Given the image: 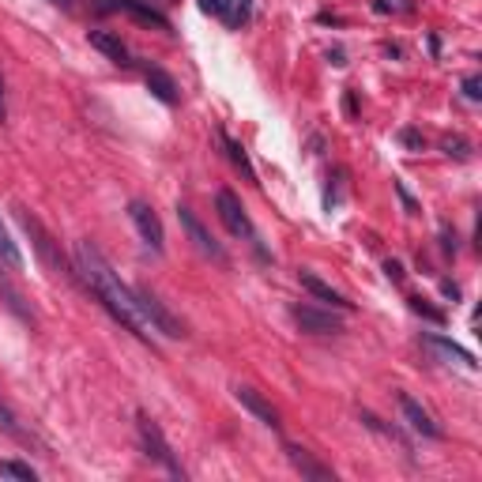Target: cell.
Instances as JSON below:
<instances>
[{
    "mask_svg": "<svg viewBox=\"0 0 482 482\" xmlns=\"http://www.w3.org/2000/svg\"><path fill=\"white\" fill-rule=\"evenodd\" d=\"M75 272H80V279L87 283V291L99 298L106 305V313L125 324L132 336L151 343V332H147V324L136 310V294L128 291V286L121 283V276L110 267V260L99 253V245H91V241H80L75 245Z\"/></svg>",
    "mask_w": 482,
    "mask_h": 482,
    "instance_id": "obj_1",
    "label": "cell"
},
{
    "mask_svg": "<svg viewBox=\"0 0 482 482\" xmlns=\"http://www.w3.org/2000/svg\"><path fill=\"white\" fill-rule=\"evenodd\" d=\"M136 434H140V445H144V452L155 460L159 468H166L173 478H185V468H181V460L173 456V449H170V441L162 437V430H159V422L151 418L147 411H140L136 415Z\"/></svg>",
    "mask_w": 482,
    "mask_h": 482,
    "instance_id": "obj_2",
    "label": "cell"
},
{
    "mask_svg": "<svg viewBox=\"0 0 482 482\" xmlns=\"http://www.w3.org/2000/svg\"><path fill=\"white\" fill-rule=\"evenodd\" d=\"M132 294H136V310H140V317H144L147 328H155V332H162L166 339H181L185 336V324L166 310V302L151 291V286H136Z\"/></svg>",
    "mask_w": 482,
    "mask_h": 482,
    "instance_id": "obj_3",
    "label": "cell"
},
{
    "mask_svg": "<svg viewBox=\"0 0 482 482\" xmlns=\"http://www.w3.org/2000/svg\"><path fill=\"white\" fill-rule=\"evenodd\" d=\"M215 207H219V219H223V226L230 230V234L257 245V226H253V219H249V211L241 207V200L234 197V192L219 188V192H215Z\"/></svg>",
    "mask_w": 482,
    "mask_h": 482,
    "instance_id": "obj_4",
    "label": "cell"
},
{
    "mask_svg": "<svg viewBox=\"0 0 482 482\" xmlns=\"http://www.w3.org/2000/svg\"><path fill=\"white\" fill-rule=\"evenodd\" d=\"M128 219H132V226H136V234L144 238V245L151 249V253H162L166 249V230H162V219L155 215V207H151L147 200H132L128 204Z\"/></svg>",
    "mask_w": 482,
    "mask_h": 482,
    "instance_id": "obj_5",
    "label": "cell"
},
{
    "mask_svg": "<svg viewBox=\"0 0 482 482\" xmlns=\"http://www.w3.org/2000/svg\"><path fill=\"white\" fill-rule=\"evenodd\" d=\"M15 215H19V223H23V230H27V234H31L34 249H38V253H42V257H46V264L53 267V272H57V276H68V279H75V276H80V272H72V267H68V260H65L61 253H57V245H53V238H49V234H46V230H42V223H38L34 215H27V211H23V207H19V211H15Z\"/></svg>",
    "mask_w": 482,
    "mask_h": 482,
    "instance_id": "obj_6",
    "label": "cell"
},
{
    "mask_svg": "<svg viewBox=\"0 0 482 482\" xmlns=\"http://www.w3.org/2000/svg\"><path fill=\"white\" fill-rule=\"evenodd\" d=\"M178 223H181V230H185V234H188V241L192 245H197L200 249V253L204 257H211V260H219V264H226V253H223V245L215 241V238H211V230L197 219V215H192V207H178Z\"/></svg>",
    "mask_w": 482,
    "mask_h": 482,
    "instance_id": "obj_7",
    "label": "cell"
},
{
    "mask_svg": "<svg viewBox=\"0 0 482 482\" xmlns=\"http://www.w3.org/2000/svg\"><path fill=\"white\" fill-rule=\"evenodd\" d=\"M291 317L298 320L302 332H313V336H339V332H343V320H339L336 313L313 310V305H294Z\"/></svg>",
    "mask_w": 482,
    "mask_h": 482,
    "instance_id": "obj_8",
    "label": "cell"
},
{
    "mask_svg": "<svg viewBox=\"0 0 482 482\" xmlns=\"http://www.w3.org/2000/svg\"><path fill=\"white\" fill-rule=\"evenodd\" d=\"M99 12H128V15H136L140 23H147V27L170 31V19L162 12H155L151 4H144V0H99Z\"/></svg>",
    "mask_w": 482,
    "mask_h": 482,
    "instance_id": "obj_9",
    "label": "cell"
},
{
    "mask_svg": "<svg viewBox=\"0 0 482 482\" xmlns=\"http://www.w3.org/2000/svg\"><path fill=\"white\" fill-rule=\"evenodd\" d=\"M234 396H238V403H241V408H245L249 415H253V418H260L264 426L279 430V411H276L272 403H267V399H264L257 389H249V384H238V389H234Z\"/></svg>",
    "mask_w": 482,
    "mask_h": 482,
    "instance_id": "obj_10",
    "label": "cell"
},
{
    "mask_svg": "<svg viewBox=\"0 0 482 482\" xmlns=\"http://www.w3.org/2000/svg\"><path fill=\"white\" fill-rule=\"evenodd\" d=\"M286 460L294 464V471L302 475V478H310V482H336V471L328 468V464H320V460H313L305 449H298V445H286Z\"/></svg>",
    "mask_w": 482,
    "mask_h": 482,
    "instance_id": "obj_11",
    "label": "cell"
},
{
    "mask_svg": "<svg viewBox=\"0 0 482 482\" xmlns=\"http://www.w3.org/2000/svg\"><path fill=\"white\" fill-rule=\"evenodd\" d=\"M399 411H403V418H408V426H411L415 434H422V437H434V441L441 437V426H437V422L430 418V411L422 408L418 399H411L408 392L399 396Z\"/></svg>",
    "mask_w": 482,
    "mask_h": 482,
    "instance_id": "obj_12",
    "label": "cell"
},
{
    "mask_svg": "<svg viewBox=\"0 0 482 482\" xmlns=\"http://www.w3.org/2000/svg\"><path fill=\"white\" fill-rule=\"evenodd\" d=\"M87 42H91L94 49H99V53H106L113 65H121V68H128V65H132V53H128V46L121 42L118 34H110V31H91V34H87Z\"/></svg>",
    "mask_w": 482,
    "mask_h": 482,
    "instance_id": "obj_13",
    "label": "cell"
},
{
    "mask_svg": "<svg viewBox=\"0 0 482 482\" xmlns=\"http://www.w3.org/2000/svg\"><path fill=\"white\" fill-rule=\"evenodd\" d=\"M298 279H302V286H305V291H310V294H313L317 302L332 305V310H343V313H351V310H355V302H346V298H343L339 291H332V286H328L324 279H317L313 272H302Z\"/></svg>",
    "mask_w": 482,
    "mask_h": 482,
    "instance_id": "obj_14",
    "label": "cell"
},
{
    "mask_svg": "<svg viewBox=\"0 0 482 482\" xmlns=\"http://www.w3.org/2000/svg\"><path fill=\"white\" fill-rule=\"evenodd\" d=\"M147 91L155 94V99L162 102V106H178V83H173V75L170 72H162V68H147Z\"/></svg>",
    "mask_w": 482,
    "mask_h": 482,
    "instance_id": "obj_15",
    "label": "cell"
},
{
    "mask_svg": "<svg viewBox=\"0 0 482 482\" xmlns=\"http://www.w3.org/2000/svg\"><path fill=\"white\" fill-rule=\"evenodd\" d=\"M219 140H223V147H226V159H230V162H234V166L241 170V178L257 185V170H253V162H249L245 147H241V144H238L234 136H230V132H219Z\"/></svg>",
    "mask_w": 482,
    "mask_h": 482,
    "instance_id": "obj_16",
    "label": "cell"
},
{
    "mask_svg": "<svg viewBox=\"0 0 482 482\" xmlns=\"http://www.w3.org/2000/svg\"><path fill=\"white\" fill-rule=\"evenodd\" d=\"M0 264H4L8 272H23V253H19V245L12 241L4 223H0Z\"/></svg>",
    "mask_w": 482,
    "mask_h": 482,
    "instance_id": "obj_17",
    "label": "cell"
},
{
    "mask_svg": "<svg viewBox=\"0 0 482 482\" xmlns=\"http://www.w3.org/2000/svg\"><path fill=\"white\" fill-rule=\"evenodd\" d=\"M223 19L226 27H245L253 19V0H223Z\"/></svg>",
    "mask_w": 482,
    "mask_h": 482,
    "instance_id": "obj_18",
    "label": "cell"
},
{
    "mask_svg": "<svg viewBox=\"0 0 482 482\" xmlns=\"http://www.w3.org/2000/svg\"><path fill=\"white\" fill-rule=\"evenodd\" d=\"M426 343L434 346V351H437V355H445V358H456V362H464V365H468V370H475V365H478V362H475V355H471V351H464V346H456L452 339H441V336H430Z\"/></svg>",
    "mask_w": 482,
    "mask_h": 482,
    "instance_id": "obj_19",
    "label": "cell"
},
{
    "mask_svg": "<svg viewBox=\"0 0 482 482\" xmlns=\"http://www.w3.org/2000/svg\"><path fill=\"white\" fill-rule=\"evenodd\" d=\"M0 475L19 478V482H38V471L31 464H19V460H0Z\"/></svg>",
    "mask_w": 482,
    "mask_h": 482,
    "instance_id": "obj_20",
    "label": "cell"
},
{
    "mask_svg": "<svg viewBox=\"0 0 482 482\" xmlns=\"http://www.w3.org/2000/svg\"><path fill=\"white\" fill-rule=\"evenodd\" d=\"M0 426H4V434L19 437V441H31V437H27V430H23V426H19V418H15V411L8 408V403H4V399H0Z\"/></svg>",
    "mask_w": 482,
    "mask_h": 482,
    "instance_id": "obj_21",
    "label": "cell"
},
{
    "mask_svg": "<svg viewBox=\"0 0 482 482\" xmlns=\"http://www.w3.org/2000/svg\"><path fill=\"white\" fill-rule=\"evenodd\" d=\"M445 155H456V159H471V144H468V140H460V136H456V140L449 136V140H445Z\"/></svg>",
    "mask_w": 482,
    "mask_h": 482,
    "instance_id": "obj_22",
    "label": "cell"
},
{
    "mask_svg": "<svg viewBox=\"0 0 482 482\" xmlns=\"http://www.w3.org/2000/svg\"><path fill=\"white\" fill-rule=\"evenodd\" d=\"M464 99L468 102H478L482 99V80H478V75H468V80H464Z\"/></svg>",
    "mask_w": 482,
    "mask_h": 482,
    "instance_id": "obj_23",
    "label": "cell"
},
{
    "mask_svg": "<svg viewBox=\"0 0 482 482\" xmlns=\"http://www.w3.org/2000/svg\"><path fill=\"white\" fill-rule=\"evenodd\" d=\"M411 310H415V313H422V317H430V320H445L437 310H430V305H422V298H411Z\"/></svg>",
    "mask_w": 482,
    "mask_h": 482,
    "instance_id": "obj_24",
    "label": "cell"
},
{
    "mask_svg": "<svg viewBox=\"0 0 482 482\" xmlns=\"http://www.w3.org/2000/svg\"><path fill=\"white\" fill-rule=\"evenodd\" d=\"M384 272H389L392 283H403V264L399 260H389V264H384Z\"/></svg>",
    "mask_w": 482,
    "mask_h": 482,
    "instance_id": "obj_25",
    "label": "cell"
},
{
    "mask_svg": "<svg viewBox=\"0 0 482 482\" xmlns=\"http://www.w3.org/2000/svg\"><path fill=\"white\" fill-rule=\"evenodd\" d=\"M200 12H207V15H223V0H200Z\"/></svg>",
    "mask_w": 482,
    "mask_h": 482,
    "instance_id": "obj_26",
    "label": "cell"
},
{
    "mask_svg": "<svg viewBox=\"0 0 482 482\" xmlns=\"http://www.w3.org/2000/svg\"><path fill=\"white\" fill-rule=\"evenodd\" d=\"M8 118V99H4V80H0V125Z\"/></svg>",
    "mask_w": 482,
    "mask_h": 482,
    "instance_id": "obj_27",
    "label": "cell"
},
{
    "mask_svg": "<svg viewBox=\"0 0 482 482\" xmlns=\"http://www.w3.org/2000/svg\"><path fill=\"white\" fill-rule=\"evenodd\" d=\"M403 144H408V147H422V136H418V132H403Z\"/></svg>",
    "mask_w": 482,
    "mask_h": 482,
    "instance_id": "obj_28",
    "label": "cell"
},
{
    "mask_svg": "<svg viewBox=\"0 0 482 482\" xmlns=\"http://www.w3.org/2000/svg\"><path fill=\"white\" fill-rule=\"evenodd\" d=\"M328 61H332L336 68H343V65H346V61H343V49H332V53H328Z\"/></svg>",
    "mask_w": 482,
    "mask_h": 482,
    "instance_id": "obj_29",
    "label": "cell"
},
{
    "mask_svg": "<svg viewBox=\"0 0 482 482\" xmlns=\"http://www.w3.org/2000/svg\"><path fill=\"white\" fill-rule=\"evenodd\" d=\"M53 4H57V8H65V12H68V8H72V0H53Z\"/></svg>",
    "mask_w": 482,
    "mask_h": 482,
    "instance_id": "obj_30",
    "label": "cell"
}]
</instances>
